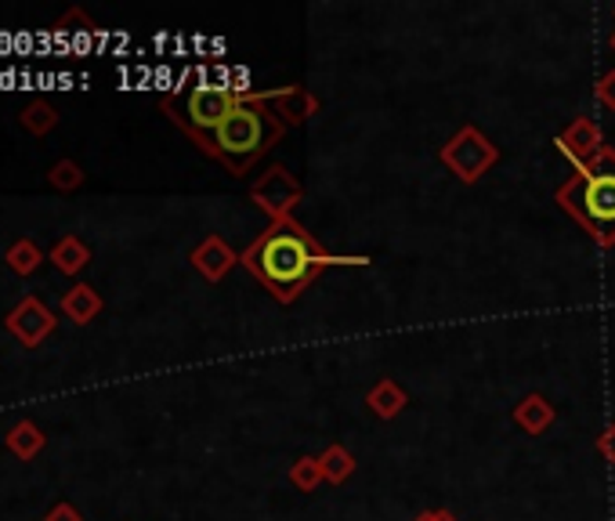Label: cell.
I'll return each mask as SVG.
<instances>
[{
	"instance_id": "obj_1",
	"label": "cell",
	"mask_w": 615,
	"mask_h": 521,
	"mask_svg": "<svg viewBox=\"0 0 615 521\" xmlns=\"http://www.w3.org/2000/svg\"><path fill=\"white\" fill-rule=\"evenodd\" d=\"M239 265H243L279 304H293L326 268L370 265V260L329 254L304 225L287 218V221H272L268 229L239 254Z\"/></svg>"
},
{
	"instance_id": "obj_2",
	"label": "cell",
	"mask_w": 615,
	"mask_h": 521,
	"mask_svg": "<svg viewBox=\"0 0 615 521\" xmlns=\"http://www.w3.org/2000/svg\"><path fill=\"white\" fill-rule=\"evenodd\" d=\"M287 123L268 106V90H246L243 101L196 145L229 174H246L268 149H276Z\"/></svg>"
},
{
	"instance_id": "obj_3",
	"label": "cell",
	"mask_w": 615,
	"mask_h": 521,
	"mask_svg": "<svg viewBox=\"0 0 615 521\" xmlns=\"http://www.w3.org/2000/svg\"><path fill=\"white\" fill-rule=\"evenodd\" d=\"M562 210L598 246H615V149L605 145L594 160L576 167L554 192Z\"/></svg>"
},
{
	"instance_id": "obj_4",
	"label": "cell",
	"mask_w": 615,
	"mask_h": 521,
	"mask_svg": "<svg viewBox=\"0 0 615 521\" xmlns=\"http://www.w3.org/2000/svg\"><path fill=\"white\" fill-rule=\"evenodd\" d=\"M246 90H232V87H218V84H203L192 87L185 95H174L164 101L167 117L178 123L181 131L189 134L192 142L207 138V134L218 128V123L229 117V112L243 101Z\"/></svg>"
},
{
	"instance_id": "obj_5",
	"label": "cell",
	"mask_w": 615,
	"mask_h": 521,
	"mask_svg": "<svg viewBox=\"0 0 615 521\" xmlns=\"http://www.w3.org/2000/svg\"><path fill=\"white\" fill-rule=\"evenodd\" d=\"M438 160L446 163L463 185H474V181H482L489 167L499 160V149L493 145V138H485V134L474 128V123H467V128H460L442 145Z\"/></svg>"
},
{
	"instance_id": "obj_6",
	"label": "cell",
	"mask_w": 615,
	"mask_h": 521,
	"mask_svg": "<svg viewBox=\"0 0 615 521\" xmlns=\"http://www.w3.org/2000/svg\"><path fill=\"white\" fill-rule=\"evenodd\" d=\"M301 196H304L301 181L293 178L287 167H279V163L268 167V171L261 174L254 185H250V199H254L272 221H287V218H293V207L301 203Z\"/></svg>"
},
{
	"instance_id": "obj_7",
	"label": "cell",
	"mask_w": 615,
	"mask_h": 521,
	"mask_svg": "<svg viewBox=\"0 0 615 521\" xmlns=\"http://www.w3.org/2000/svg\"><path fill=\"white\" fill-rule=\"evenodd\" d=\"M4 326H8L11 337H19L22 348H37V344L48 341L51 330L59 326V319H55V312H51L40 298L26 293V298H22L15 308L8 312Z\"/></svg>"
},
{
	"instance_id": "obj_8",
	"label": "cell",
	"mask_w": 615,
	"mask_h": 521,
	"mask_svg": "<svg viewBox=\"0 0 615 521\" xmlns=\"http://www.w3.org/2000/svg\"><path fill=\"white\" fill-rule=\"evenodd\" d=\"M554 145H557V149H562L576 167H583L587 160H594V156L605 149V142H601L598 120H590V117H576L562 134H557Z\"/></svg>"
},
{
	"instance_id": "obj_9",
	"label": "cell",
	"mask_w": 615,
	"mask_h": 521,
	"mask_svg": "<svg viewBox=\"0 0 615 521\" xmlns=\"http://www.w3.org/2000/svg\"><path fill=\"white\" fill-rule=\"evenodd\" d=\"M236 265H239V257L221 235H207V240L192 251V268H196L207 282H221Z\"/></svg>"
},
{
	"instance_id": "obj_10",
	"label": "cell",
	"mask_w": 615,
	"mask_h": 521,
	"mask_svg": "<svg viewBox=\"0 0 615 521\" xmlns=\"http://www.w3.org/2000/svg\"><path fill=\"white\" fill-rule=\"evenodd\" d=\"M268 106H272V112H276V117L287 123H293V128H301V123L308 120V117H315V109H318V101L308 95L304 87H276V90H268Z\"/></svg>"
},
{
	"instance_id": "obj_11",
	"label": "cell",
	"mask_w": 615,
	"mask_h": 521,
	"mask_svg": "<svg viewBox=\"0 0 615 521\" xmlns=\"http://www.w3.org/2000/svg\"><path fill=\"white\" fill-rule=\"evenodd\" d=\"M554 421H557V410L551 405V399H546V395H540V391L526 395V399L515 405V424L526 435H543Z\"/></svg>"
},
{
	"instance_id": "obj_12",
	"label": "cell",
	"mask_w": 615,
	"mask_h": 521,
	"mask_svg": "<svg viewBox=\"0 0 615 521\" xmlns=\"http://www.w3.org/2000/svg\"><path fill=\"white\" fill-rule=\"evenodd\" d=\"M366 405H370L373 416H381V421H395V416L409 405V395L402 391V384H398V380L384 377L381 384H373V388H370Z\"/></svg>"
},
{
	"instance_id": "obj_13",
	"label": "cell",
	"mask_w": 615,
	"mask_h": 521,
	"mask_svg": "<svg viewBox=\"0 0 615 521\" xmlns=\"http://www.w3.org/2000/svg\"><path fill=\"white\" fill-rule=\"evenodd\" d=\"M62 312H65V319H73L76 326H87V323L101 312L98 290L87 287V282H76L73 290L62 293Z\"/></svg>"
},
{
	"instance_id": "obj_14",
	"label": "cell",
	"mask_w": 615,
	"mask_h": 521,
	"mask_svg": "<svg viewBox=\"0 0 615 521\" xmlns=\"http://www.w3.org/2000/svg\"><path fill=\"white\" fill-rule=\"evenodd\" d=\"M51 260L62 276H76V271H84L91 265V251L84 240H76V235H62V240L51 246Z\"/></svg>"
},
{
	"instance_id": "obj_15",
	"label": "cell",
	"mask_w": 615,
	"mask_h": 521,
	"mask_svg": "<svg viewBox=\"0 0 615 521\" xmlns=\"http://www.w3.org/2000/svg\"><path fill=\"white\" fill-rule=\"evenodd\" d=\"M4 441H8V449L15 452L19 460H33V457H37V452L44 449V435H40V427L33 424V421H19V424L4 435Z\"/></svg>"
},
{
	"instance_id": "obj_16",
	"label": "cell",
	"mask_w": 615,
	"mask_h": 521,
	"mask_svg": "<svg viewBox=\"0 0 615 521\" xmlns=\"http://www.w3.org/2000/svg\"><path fill=\"white\" fill-rule=\"evenodd\" d=\"M19 123L33 134V138H44V134H48V131L59 128V109H55L51 101L37 98V101H29V106L22 109Z\"/></svg>"
},
{
	"instance_id": "obj_17",
	"label": "cell",
	"mask_w": 615,
	"mask_h": 521,
	"mask_svg": "<svg viewBox=\"0 0 615 521\" xmlns=\"http://www.w3.org/2000/svg\"><path fill=\"white\" fill-rule=\"evenodd\" d=\"M318 460H323V474H326L329 485H340V482H348L351 474H355V457H351V449H345L340 441L326 446Z\"/></svg>"
},
{
	"instance_id": "obj_18",
	"label": "cell",
	"mask_w": 615,
	"mask_h": 521,
	"mask_svg": "<svg viewBox=\"0 0 615 521\" xmlns=\"http://www.w3.org/2000/svg\"><path fill=\"white\" fill-rule=\"evenodd\" d=\"M323 482H326V474H323V460H318V457H301L290 468V485L298 493H315Z\"/></svg>"
},
{
	"instance_id": "obj_19",
	"label": "cell",
	"mask_w": 615,
	"mask_h": 521,
	"mask_svg": "<svg viewBox=\"0 0 615 521\" xmlns=\"http://www.w3.org/2000/svg\"><path fill=\"white\" fill-rule=\"evenodd\" d=\"M4 260H8L11 271H19V276H33V271L40 268L44 254H40V246L33 243V240H19V243L8 246V257Z\"/></svg>"
},
{
	"instance_id": "obj_20",
	"label": "cell",
	"mask_w": 615,
	"mask_h": 521,
	"mask_svg": "<svg viewBox=\"0 0 615 521\" xmlns=\"http://www.w3.org/2000/svg\"><path fill=\"white\" fill-rule=\"evenodd\" d=\"M48 181H51V189H59V192H76L84 185V171H80V163L73 160H59L48 171Z\"/></svg>"
},
{
	"instance_id": "obj_21",
	"label": "cell",
	"mask_w": 615,
	"mask_h": 521,
	"mask_svg": "<svg viewBox=\"0 0 615 521\" xmlns=\"http://www.w3.org/2000/svg\"><path fill=\"white\" fill-rule=\"evenodd\" d=\"M598 101H601V106H605L608 112H615V70L605 73V76L598 81Z\"/></svg>"
},
{
	"instance_id": "obj_22",
	"label": "cell",
	"mask_w": 615,
	"mask_h": 521,
	"mask_svg": "<svg viewBox=\"0 0 615 521\" xmlns=\"http://www.w3.org/2000/svg\"><path fill=\"white\" fill-rule=\"evenodd\" d=\"M598 452L615 468V424H608L605 432L598 435Z\"/></svg>"
},
{
	"instance_id": "obj_23",
	"label": "cell",
	"mask_w": 615,
	"mask_h": 521,
	"mask_svg": "<svg viewBox=\"0 0 615 521\" xmlns=\"http://www.w3.org/2000/svg\"><path fill=\"white\" fill-rule=\"evenodd\" d=\"M44 521H84V518H80V511H76L73 504H55Z\"/></svg>"
},
{
	"instance_id": "obj_24",
	"label": "cell",
	"mask_w": 615,
	"mask_h": 521,
	"mask_svg": "<svg viewBox=\"0 0 615 521\" xmlns=\"http://www.w3.org/2000/svg\"><path fill=\"white\" fill-rule=\"evenodd\" d=\"M427 521H460L453 511H427Z\"/></svg>"
},
{
	"instance_id": "obj_25",
	"label": "cell",
	"mask_w": 615,
	"mask_h": 521,
	"mask_svg": "<svg viewBox=\"0 0 615 521\" xmlns=\"http://www.w3.org/2000/svg\"><path fill=\"white\" fill-rule=\"evenodd\" d=\"M413 521H427V511H424V514H417Z\"/></svg>"
},
{
	"instance_id": "obj_26",
	"label": "cell",
	"mask_w": 615,
	"mask_h": 521,
	"mask_svg": "<svg viewBox=\"0 0 615 521\" xmlns=\"http://www.w3.org/2000/svg\"><path fill=\"white\" fill-rule=\"evenodd\" d=\"M608 44H612V51H615V33H612V40H608Z\"/></svg>"
}]
</instances>
